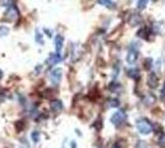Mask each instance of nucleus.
I'll return each instance as SVG.
<instances>
[{"mask_svg": "<svg viewBox=\"0 0 165 148\" xmlns=\"http://www.w3.org/2000/svg\"><path fill=\"white\" fill-rule=\"evenodd\" d=\"M126 120H127V116H126V114H124L123 111H117L111 117V122L116 127L122 126L124 122H126Z\"/></svg>", "mask_w": 165, "mask_h": 148, "instance_id": "obj_1", "label": "nucleus"}, {"mask_svg": "<svg viewBox=\"0 0 165 148\" xmlns=\"http://www.w3.org/2000/svg\"><path fill=\"white\" fill-rule=\"evenodd\" d=\"M137 128L142 135H149L152 132V125L145 119H141L137 121Z\"/></svg>", "mask_w": 165, "mask_h": 148, "instance_id": "obj_2", "label": "nucleus"}, {"mask_svg": "<svg viewBox=\"0 0 165 148\" xmlns=\"http://www.w3.org/2000/svg\"><path fill=\"white\" fill-rule=\"evenodd\" d=\"M138 46L137 43H132V46L129 47V51H128V54H127V62L129 64H133L137 59H138Z\"/></svg>", "mask_w": 165, "mask_h": 148, "instance_id": "obj_3", "label": "nucleus"}, {"mask_svg": "<svg viewBox=\"0 0 165 148\" xmlns=\"http://www.w3.org/2000/svg\"><path fill=\"white\" fill-rule=\"evenodd\" d=\"M51 80H52V83L54 85H58L59 84V82H61V79H62V69H59V68H56V69H53L52 72H51Z\"/></svg>", "mask_w": 165, "mask_h": 148, "instance_id": "obj_4", "label": "nucleus"}, {"mask_svg": "<svg viewBox=\"0 0 165 148\" xmlns=\"http://www.w3.org/2000/svg\"><path fill=\"white\" fill-rule=\"evenodd\" d=\"M5 15H6V16H5L6 20H9V21H14V20H16V19L19 18V11H18V9L12 5V6H10V9L6 11Z\"/></svg>", "mask_w": 165, "mask_h": 148, "instance_id": "obj_5", "label": "nucleus"}, {"mask_svg": "<svg viewBox=\"0 0 165 148\" xmlns=\"http://www.w3.org/2000/svg\"><path fill=\"white\" fill-rule=\"evenodd\" d=\"M61 61H62V57L59 56V53H52V54L48 57L47 63H48V65H54V64L59 63Z\"/></svg>", "mask_w": 165, "mask_h": 148, "instance_id": "obj_6", "label": "nucleus"}, {"mask_svg": "<svg viewBox=\"0 0 165 148\" xmlns=\"http://www.w3.org/2000/svg\"><path fill=\"white\" fill-rule=\"evenodd\" d=\"M51 107H52V110H53L54 112H59V111H62V109H63L62 101H59V100H53L52 104H51Z\"/></svg>", "mask_w": 165, "mask_h": 148, "instance_id": "obj_7", "label": "nucleus"}, {"mask_svg": "<svg viewBox=\"0 0 165 148\" xmlns=\"http://www.w3.org/2000/svg\"><path fill=\"white\" fill-rule=\"evenodd\" d=\"M98 3L105 8H107V9H115L116 8V4L111 0H98Z\"/></svg>", "mask_w": 165, "mask_h": 148, "instance_id": "obj_8", "label": "nucleus"}, {"mask_svg": "<svg viewBox=\"0 0 165 148\" xmlns=\"http://www.w3.org/2000/svg\"><path fill=\"white\" fill-rule=\"evenodd\" d=\"M141 21H142V19H141V16L137 15V14H133V15L131 16V19H129V23H131L132 26H137V25H139Z\"/></svg>", "mask_w": 165, "mask_h": 148, "instance_id": "obj_9", "label": "nucleus"}, {"mask_svg": "<svg viewBox=\"0 0 165 148\" xmlns=\"http://www.w3.org/2000/svg\"><path fill=\"white\" fill-rule=\"evenodd\" d=\"M62 48H63V37L58 35L56 37V51H57V53H61Z\"/></svg>", "mask_w": 165, "mask_h": 148, "instance_id": "obj_10", "label": "nucleus"}, {"mask_svg": "<svg viewBox=\"0 0 165 148\" xmlns=\"http://www.w3.org/2000/svg\"><path fill=\"white\" fill-rule=\"evenodd\" d=\"M149 85H150L152 88H155V86L158 85V77H157L154 73H152V74L149 75Z\"/></svg>", "mask_w": 165, "mask_h": 148, "instance_id": "obj_11", "label": "nucleus"}, {"mask_svg": "<svg viewBox=\"0 0 165 148\" xmlns=\"http://www.w3.org/2000/svg\"><path fill=\"white\" fill-rule=\"evenodd\" d=\"M128 75H129L131 78H133V79H138V78H139V70L136 69V68L129 69V70H128Z\"/></svg>", "mask_w": 165, "mask_h": 148, "instance_id": "obj_12", "label": "nucleus"}, {"mask_svg": "<svg viewBox=\"0 0 165 148\" xmlns=\"http://www.w3.org/2000/svg\"><path fill=\"white\" fill-rule=\"evenodd\" d=\"M36 42L40 43V44H43V43H44V41H43V36H42V33L38 30L36 31Z\"/></svg>", "mask_w": 165, "mask_h": 148, "instance_id": "obj_13", "label": "nucleus"}, {"mask_svg": "<svg viewBox=\"0 0 165 148\" xmlns=\"http://www.w3.org/2000/svg\"><path fill=\"white\" fill-rule=\"evenodd\" d=\"M9 33V27L6 26H0V37H4Z\"/></svg>", "mask_w": 165, "mask_h": 148, "instance_id": "obj_14", "label": "nucleus"}, {"mask_svg": "<svg viewBox=\"0 0 165 148\" xmlns=\"http://www.w3.org/2000/svg\"><path fill=\"white\" fill-rule=\"evenodd\" d=\"M158 142H159V146L165 147V133H162V135L159 136V140H158Z\"/></svg>", "mask_w": 165, "mask_h": 148, "instance_id": "obj_15", "label": "nucleus"}, {"mask_svg": "<svg viewBox=\"0 0 165 148\" xmlns=\"http://www.w3.org/2000/svg\"><path fill=\"white\" fill-rule=\"evenodd\" d=\"M31 137H32V141L36 143V142H38L40 141V133L37 132V131H35L32 135H31Z\"/></svg>", "mask_w": 165, "mask_h": 148, "instance_id": "obj_16", "label": "nucleus"}, {"mask_svg": "<svg viewBox=\"0 0 165 148\" xmlns=\"http://www.w3.org/2000/svg\"><path fill=\"white\" fill-rule=\"evenodd\" d=\"M14 5V0H2L1 1V6H12Z\"/></svg>", "mask_w": 165, "mask_h": 148, "instance_id": "obj_17", "label": "nucleus"}, {"mask_svg": "<svg viewBox=\"0 0 165 148\" xmlns=\"http://www.w3.org/2000/svg\"><path fill=\"white\" fill-rule=\"evenodd\" d=\"M147 0H138V9H144Z\"/></svg>", "mask_w": 165, "mask_h": 148, "instance_id": "obj_18", "label": "nucleus"}, {"mask_svg": "<svg viewBox=\"0 0 165 148\" xmlns=\"http://www.w3.org/2000/svg\"><path fill=\"white\" fill-rule=\"evenodd\" d=\"M111 106H115V107L118 106V101H117V100H112V101H111Z\"/></svg>", "mask_w": 165, "mask_h": 148, "instance_id": "obj_19", "label": "nucleus"}, {"mask_svg": "<svg viewBox=\"0 0 165 148\" xmlns=\"http://www.w3.org/2000/svg\"><path fill=\"white\" fill-rule=\"evenodd\" d=\"M162 99H165V84L162 89Z\"/></svg>", "mask_w": 165, "mask_h": 148, "instance_id": "obj_20", "label": "nucleus"}, {"mask_svg": "<svg viewBox=\"0 0 165 148\" xmlns=\"http://www.w3.org/2000/svg\"><path fill=\"white\" fill-rule=\"evenodd\" d=\"M137 148H145L144 142H138V147Z\"/></svg>", "mask_w": 165, "mask_h": 148, "instance_id": "obj_21", "label": "nucleus"}, {"mask_svg": "<svg viewBox=\"0 0 165 148\" xmlns=\"http://www.w3.org/2000/svg\"><path fill=\"white\" fill-rule=\"evenodd\" d=\"M72 148H77V145H75V142H72Z\"/></svg>", "mask_w": 165, "mask_h": 148, "instance_id": "obj_22", "label": "nucleus"}, {"mask_svg": "<svg viewBox=\"0 0 165 148\" xmlns=\"http://www.w3.org/2000/svg\"><path fill=\"white\" fill-rule=\"evenodd\" d=\"M112 148H121V147H120L118 145H115V146H113V147H112Z\"/></svg>", "mask_w": 165, "mask_h": 148, "instance_id": "obj_23", "label": "nucleus"}, {"mask_svg": "<svg viewBox=\"0 0 165 148\" xmlns=\"http://www.w3.org/2000/svg\"><path fill=\"white\" fill-rule=\"evenodd\" d=\"M0 78H1V70H0Z\"/></svg>", "mask_w": 165, "mask_h": 148, "instance_id": "obj_24", "label": "nucleus"}]
</instances>
